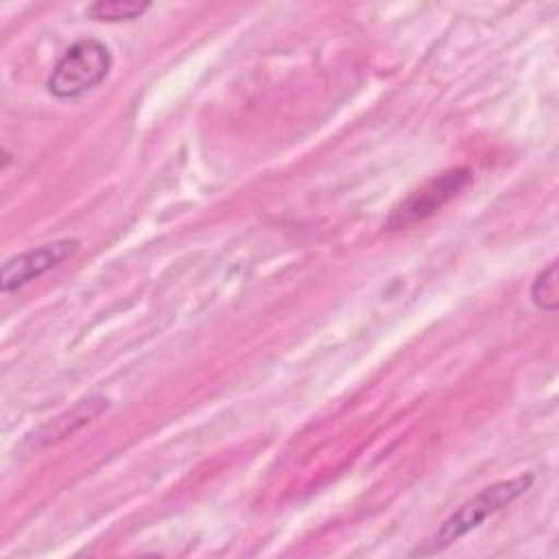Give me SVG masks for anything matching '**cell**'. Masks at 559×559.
<instances>
[{"mask_svg":"<svg viewBox=\"0 0 559 559\" xmlns=\"http://www.w3.org/2000/svg\"><path fill=\"white\" fill-rule=\"evenodd\" d=\"M531 485H533V474H520L485 487L474 498L465 500L456 511H452L435 531V535L428 542H424L421 548H415L413 555H435L448 548L450 544H454L456 539H461L463 535L480 526L487 518H491L493 513H498L500 509L518 500Z\"/></svg>","mask_w":559,"mask_h":559,"instance_id":"1","label":"cell"},{"mask_svg":"<svg viewBox=\"0 0 559 559\" xmlns=\"http://www.w3.org/2000/svg\"><path fill=\"white\" fill-rule=\"evenodd\" d=\"M111 50L100 39L74 41L55 63L48 76V92L59 100H70L98 87L111 70Z\"/></svg>","mask_w":559,"mask_h":559,"instance_id":"2","label":"cell"},{"mask_svg":"<svg viewBox=\"0 0 559 559\" xmlns=\"http://www.w3.org/2000/svg\"><path fill=\"white\" fill-rule=\"evenodd\" d=\"M472 181H474V175L465 166L448 168V170L430 177L419 188L408 192L391 210V214L386 218V229H402V227H408V225L430 218L445 203H450L454 197H459Z\"/></svg>","mask_w":559,"mask_h":559,"instance_id":"3","label":"cell"},{"mask_svg":"<svg viewBox=\"0 0 559 559\" xmlns=\"http://www.w3.org/2000/svg\"><path fill=\"white\" fill-rule=\"evenodd\" d=\"M79 238H59L9 258L0 269L2 293H13L76 253Z\"/></svg>","mask_w":559,"mask_h":559,"instance_id":"4","label":"cell"},{"mask_svg":"<svg viewBox=\"0 0 559 559\" xmlns=\"http://www.w3.org/2000/svg\"><path fill=\"white\" fill-rule=\"evenodd\" d=\"M107 408V400L100 395L81 400L76 406H72L70 411L57 415L52 421H48L46 426H41L35 435V443L39 445H48L55 443L68 435H72L74 430H79L81 426L90 424L94 417H98L103 411Z\"/></svg>","mask_w":559,"mask_h":559,"instance_id":"5","label":"cell"},{"mask_svg":"<svg viewBox=\"0 0 559 559\" xmlns=\"http://www.w3.org/2000/svg\"><path fill=\"white\" fill-rule=\"evenodd\" d=\"M151 9V2L133 0H100L85 9V15L98 22H131L138 20L144 11Z\"/></svg>","mask_w":559,"mask_h":559,"instance_id":"6","label":"cell"},{"mask_svg":"<svg viewBox=\"0 0 559 559\" xmlns=\"http://www.w3.org/2000/svg\"><path fill=\"white\" fill-rule=\"evenodd\" d=\"M531 297L535 301V306H539L542 310H557V262L552 260L544 271L537 273L533 288H531Z\"/></svg>","mask_w":559,"mask_h":559,"instance_id":"7","label":"cell"}]
</instances>
